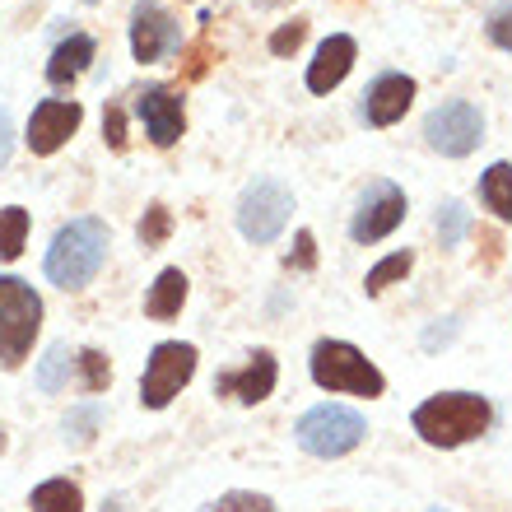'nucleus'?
Segmentation results:
<instances>
[{
  "label": "nucleus",
  "mask_w": 512,
  "mask_h": 512,
  "mask_svg": "<svg viewBox=\"0 0 512 512\" xmlns=\"http://www.w3.org/2000/svg\"><path fill=\"white\" fill-rule=\"evenodd\" d=\"M354 38H345V33H331V38L317 47V61L308 66V89L312 94H331L345 75H350V66H354Z\"/></svg>",
  "instance_id": "nucleus-15"
},
{
  "label": "nucleus",
  "mask_w": 512,
  "mask_h": 512,
  "mask_svg": "<svg viewBox=\"0 0 512 512\" xmlns=\"http://www.w3.org/2000/svg\"><path fill=\"white\" fill-rule=\"evenodd\" d=\"M433 512H443V508H433Z\"/></svg>",
  "instance_id": "nucleus-34"
},
{
  "label": "nucleus",
  "mask_w": 512,
  "mask_h": 512,
  "mask_svg": "<svg viewBox=\"0 0 512 512\" xmlns=\"http://www.w3.org/2000/svg\"><path fill=\"white\" fill-rule=\"evenodd\" d=\"M303 38H308V24L303 19H294V24H280L275 33H270V52L275 56H289L303 47Z\"/></svg>",
  "instance_id": "nucleus-29"
},
{
  "label": "nucleus",
  "mask_w": 512,
  "mask_h": 512,
  "mask_svg": "<svg viewBox=\"0 0 512 512\" xmlns=\"http://www.w3.org/2000/svg\"><path fill=\"white\" fill-rule=\"evenodd\" d=\"M489 42L503 47V52H512V0H503V5L489 10Z\"/></svg>",
  "instance_id": "nucleus-28"
},
{
  "label": "nucleus",
  "mask_w": 512,
  "mask_h": 512,
  "mask_svg": "<svg viewBox=\"0 0 512 512\" xmlns=\"http://www.w3.org/2000/svg\"><path fill=\"white\" fill-rule=\"evenodd\" d=\"M182 303H187V275L177 266L159 270V280L149 284V294H145V312L154 322H168V317L182 312Z\"/></svg>",
  "instance_id": "nucleus-16"
},
{
  "label": "nucleus",
  "mask_w": 512,
  "mask_h": 512,
  "mask_svg": "<svg viewBox=\"0 0 512 512\" xmlns=\"http://www.w3.org/2000/svg\"><path fill=\"white\" fill-rule=\"evenodd\" d=\"M66 433H70V443H94V433H98V405H75L66 415Z\"/></svg>",
  "instance_id": "nucleus-27"
},
{
  "label": "nucleus",
  "mask_w": 512,
  "mask_h": 512,
  "mask_svg": "<svg viewBox=\"0 0 512 512\" xmlns=\"http://www.w3.org/2000/svg\"><path fill=\"white\" fill-rule=\"evenodd\" d=\"M275 378H280V368H275V354L256 350L243 368H233V373H219L215 378V396H233V401L243 405H261L275 391Z\"/></svg>",
  "instance_id": "nucleus-12"
},
{
  "label": "nucleus",
  "mask_w": 512,
  "mask_h": 512,
  "mask_svg": "<svg viewBox=\"0 0 512 512\" xmlns=\"http://www.w3.org/2000/svg\"><path fill=\"white\" fill-rule=\"evenodd\" d=\"M410 266H415V256L410 252H391V256H382L378 266L368 270V294H382L391 280H401V275H410Z\"/></svg>",
  "instance_id": "nucleus-21"
},
{
  "label": "nucleus",
  "mask_w": 512,
  "mask_h": 512,
  "mask_svg": "<svg viewBox=\"0 0 512 512\" xmlns=\"http://www.w3.org/2000/svg\"><path fill=\"white\" fill-rule=\"evenodd\" d=\"M182 42V28H177L173 14H163L154 0H140L131 19V52L135 61H159Z\"/></svg>",
  "instance_id": "nucleus-10"
},
{
  "label": "nucleus",
  "mask_w": 512,
  "mask_h": 512,
  "mask_svg": "<svg viewBox=\"0 0 512 512\" xmlns=\"http://www.w3.org/2000/svg\"><path fill=\"white\" fill-rule=\"evenodd\" d=\"M28 508L33 512H84V494H80V485H70V480H47V485L33 489Z\"/></svg>",
  "instance_id": "nucleus-18"
},
{
  "label": "nucleus",
  "mask_w": 512,
  "mask_h": 512,
  "mask_svg": "<svg viewBox=\"0 0 512 512\" xmlns=\"http://www.w3.org/2000/svg\"><path fill=\"white\" fill-rule=\"evenodd\" d=\"M410 103H415V80H410V75H378L364 94V122L368 126H396Z\"/></svg>",
  "instance_id": "nucleus-13"
},
{
  "label": "nucleus",
  "mask_w": 512,
  "mask_h": 512,
  "mask_svg": "<svg viewBox=\"0 0 512 512\" xmlns=\"http://www.w3.org/2000/svg\"><path fill=\"white\" fill-rule=\"evenodd\" d=\"M103 135H108V145H112V149H122V145H126L122 108H108V112H103Z\"/></svg>",
  "instance_id": "nucleus-31"
},
{
  "label": "nucleus",
  "mask_w": 512,
  "mask_h": 512,
  "mask_svg": "<svg viewBox=\"0 0 512 512\" xmlns=\"http://www.w3.org/2000/svg\"><path fill=\"white\" fill-rule=\"evenodd\" d=\"M75 364H80V382H84V391H108V382H112L108 354L80 350V354H75Z\"/></svg>",
  "instance_id": "nucleus-22"
},
{
  "label": "nucleus",
  "mask_w": 512,
  "mask_h": 512,
  "mask_svg": "<svg viewBox=\"0 0 512 512\" xmlns=\"http://www.w3.org/2000/svg\"><path fill=\"white\" fill-rule=\"evenodd\" d=\"M168 233H173V215H168V205H149L145 219H140V243L163 247L168 243Z\"/></svg>",
  "instance_id": "nucleus-25"
},
{
  "label": "nucleus",
  "mask_w": 512,
  "mask_h": 512,
  "mask_svg": "<svg viewBox=\"0 0 512 512\" xmlns=\"http://www.w3.org/2000/svg\"><path fill=\"white\" fill-rule=\"evenodd\" d=\"M80 117H84L80 103H66V98L38 103L33 117H28V149H33V154H56L70 135L80 131Z\"/></svg>",
  "instance_id": "nucleus-11"
},
{
  "label": "nucleus",
  "mask_w": 512,
  "mask_h": 512,
  "mask_svg": "<svg viewBox=\"0 0 512 512\" xmlns=\"http://www.w3.org/2000/svg\"><path fill=\"white\" fill-rule=\"evenodd\" d=\"M84 5H94V0H84Z\"/></svg>",
  "instance_id": "nucleus-33"
},
{
  "label": "nucleus",
  "mask_w": 512,
  "mask_h": 512,
  "mask_svg": "<svg viewBox=\"0 0 512 512\" xmlns=\"http://www.w3.org/2000/svg\"><path fill=\"white\" fill-rule=\"evenodd\" d=\"M42 326V298L33 294V284L0 275V364L19 368L38 340Z\"/></svg>",
  "instance_id": "nucleus-4"
},
{
  "label": "nucleus",
  "mask_w": 512,
  "mask_h": 512,
  "mask_svg": "<svg viewBox=\"0 0 512 512\" xmlns=\"http://www.w3.org/2000/svg\"><path fill=\"white\" fill-rule=\"evenodd\" d=\"M24 238H28V210L24 205H5L0 210V261H14L24 252Z\"/></svg>",
  "instance_id": "nucleus-20"
},
{
  "label": "nucleus",
  "mask_w": 512,
  "mask_h": 512,
  "mask_svg": "<svg viewBox=\"0 0 512 512\" xmlns=\"http://www.w3.org/2000/svg\"><path fill=\"white\" fill-rule=\"evenodd\" d=\"M289 210H294L289 187L275 182V177H256L252 187L243 191V201H238V229L252 243H275L284 233V224H289Z\"/></svg>",
  "instance_id": "nucleus-7"
},
{
  "label": "nucleus",
  "mask_w": 512,
  "mask_h": 512,
  "mask_svg": "<svg viewBox=\"0 0 512 512\" xmlns=\"http://www.w3.org/2000/svg\"><path fill=\"white\" fill-rule=\"evenodd\" d=\"M312 382L322 391H345V396H382L387 378L364 359V350H354L350 340H317L312 345Z\"/></svg>",
  "instance_id": "nucleus-3"
},
{
  "label": "nucleus",
  "mask_w": 512,
  "mask_h": 512,
  "mask_svg": "<svg viewBox=\"0 0 512 512\" xmlns=\"http://www.w3.org/2000/svg\"><path fill=\"white\" fill-rule=\"evenodd\" d=\"M140 117H145V131L154 145H177V135H182V98L173 94V89H163V84H154V89H145L140 94Z\"/></svg>",
  "instance_id": "nucleus-14"
},
{
  "label": "nucleus",
  "mask_w": 512,
  "mask_h": 512,
  "mask_svg": "<svg viewBox=\"0 0 512 512\" xmlns=\"http://www.w3.org/2000/svg\"><path fill=\"white\" fill-rule=\"evenodd\" d=\"M480 201L499 219H512V163H494V168L480 177Z\"/></svg>",
  "instance_id": "nucleus-19"
},
{
  "label": "nucleus",
  "mask_w": 512,
  "mask_h": 512,
  "mask_svg": "<svg viewBox=\"0 0 512 512\" xmlns=\"http://www.w3.org/2000/svg\"><path fill=\"white\" fill-rule=\"evenodd\" d=\"M66 373H70V350L66 345H52L47 359L38 364V387L42 391H61L66 387Z\"/></svg>",
  "instance_id": "nucleus-23"
},
{
  "label": "nucleus",
  "mask_w": 512,
  "mask_h": 512,
  "mask_svg": "<svg viewBox=\"0 0 512 512\" xmlns=\"http://www.w3.org/2000/svg\"><path fill=\"white\" fill-rule=\"evenodd\" d=\"M466 229H471L466 205H461V201H447L443 215H438V238H443V247H457L461 238H466Z\"/></svg>",
  "instance_id": "nucleus-24"
},
{
  "label": "nucleus",
  "mask_w": 512,
  "mask_h": 512,
  "mask_svg": "<svg viewBox=\"0 0 512 512\" xmlns=\"http://www.w3.org/2000/svg\"><path fill=\"white\" fill-rule=\"evenodd\" d=\"M108 256V224L94 215L70 219L47 247V280L56 289H84Z\"/></svg>",
  "instance_id": "nucleus-2"
},
{
  "label": "nucleus",
  "mask_w": 512,
  "mask_h": 512,
  "mask_svg": "<svg viewBox=\"0 0 512 512\" xmlns=\"http://www.w3.org/2000/svg\"><path fill=\"white\" fill-rule=\"evenodd\" d=\"M196 378V345H182V340H163L149 350L145 378H140V405L145 410H163V405L182 396V387Z\"/></svg>",
  "instance_id": "nucleus-6"
},
{
  "label": "nucleus",
  "mask_w": 512,
  "mask_h": 512,
  "mask_svg": "<svg viewBox=\"0 0 512 512\" xmlns=\"http://www.w3.org/2000/svg\"><path fill=\"white\" fill-rule=\"evenodd\" d=\"M10 149H14V126H10V112L0 108V168L10 163Z\"/></svg>",
  "instance_id": "nucleus-32"
},
{
  "label": "nucleus",
  "mask_w": 512,
  "mask_h": 512,
  "mask_svg": "<svg viewBox=\"0 0 512 512\" xmlns=\"http://www.w3.org/2000/svg\"><path fill=\"white\" fill-rule=\"evenodd\" d=\"M405 219V191L396 182H368V191L359 196V210H354V243H382L396 224Z\"/></svg>",
  "instance_id": "nucleus-9"
},
{
  "label": "nucleus",
  "mask_w": 512,
  "mask_h": 512,
  "mask_svg": "<svg viewBox=\"0 0 512 512\" xmlns=\"http://www.w3.org/2000/svg\"><path fill=\"white\" fill-rule=\"evenodd\" d=\"M289 266H298V270H312V266H317V243H312L308 229L294 233V252H289Z\"/></svg>",
  "instance_id": "nucleus-30"
},
{
  "label": "nucleus",
  "mask_w": 512,
  "mask_h": 512,
  "mask_svg": "<svg viewBox=\"0 0 512 512\" xmlns=\"http://www.w3.org/2000/svg\"><path fill=\"white\" fill-rule=\"evenodd\" d=\"M424 140H429L438 154L447 159H466L480 140H485V117L475 103L457 98V103H443V108H433L424 117Z\"/></svg>",
  "instance_id": "nucleus-8"
},
{
  "label": "nucleus",
  "mask_w": 512,
  "mask_h": 512,
  "mask_svg": "<svg viewBox=\"0 0 512 512\" xmlns=\"http://www.w3.org/2000/svg\"><path fill=\"white\" fill-rule=\"evenodd\" d=\"M89 61H94V38H89V33H70V38L52 52V61H47V80L70 84L75 75H84Z\"/></svg>",
  "instance_id": "nucleus-17"
},
{
  "label": "nucleus",
  "mask_w": 512,
  "mask_h": 512,
  "mask_svg": "<svg viewBox=\"0 0 512 512\" xmlns=\"http://www.w3.org/2000/svg\"><path fill=\"white\" fill-rule=\"evenodd\" d=\"M205 512H275V503L266 494H247V489H233V494H219Z\"/></svg>",
  "instance_id": "nucleus-26"
},
{
  "label": "nucleus",
  "mask_w": 512,
  "mask_h": 512,
  "mask_svg": "<svg viewBox=\"0 0 512 512\" xmlns=\"http://www.w3.org/2000/svg\"><path fill=\"white\" fill-rule=\"evenodd\" d=\"M489 419H494V410H489L485 396H475V391H443V396H429L424 405H415L410 424H415V433L429 447H461L471 438H480L489 429Z\"/></svg>",
  "instance_id": "nucleus-1"
},
{
  "label": "nucleus",
  "mask_w": 512,
  "mask_h": 512,
  "mask_svg": "<svg viewBox=\"0 0 512 512\" xmlns=\"http://www.w3.org/2000/svg\"><path fill=\"white\" fill-rule=\"evenodd\" d=\"M298 447L308 452V457H345V452H354V447L364 443V415L359 410H350V405H312L308 415L298 419Z\"/></svg>",
  "instance_id": "nucleus-5"
}]
</instances>
